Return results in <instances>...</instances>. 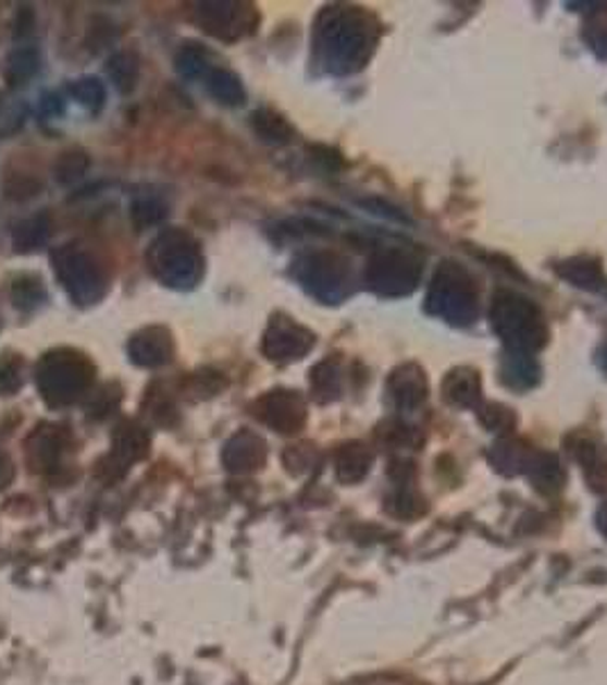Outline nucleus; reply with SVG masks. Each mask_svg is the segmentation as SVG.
Masks as SVG:
<instances>
[{
	"instance_id": "f257e3e1",
	"label": "nucleus",
	"mask_w": 607,
	"mask_h": 685,
	"mask_svg": "<svg viewBox=\"0 0 607 685\" xmlns=\"http://www.w3.org/2000/svg\"><path fill=\"white\" fill-rule=\"evenodd\" d=\"M494 332L505 341L509 352L532 354L548 341V327L540 306L523 295L500 291L492 309Z\"/></svg>"
},
{
	"instance_id": "f03ea898",
	"label": "nucleus",
	"mask_w": 607,
	"mask_h": 685,
	"mask_svg": "<svg viewBox=\"0 0 607 685\" xmlns=\"http://www.w3.org/2000/svg\"><path fill=\"white\" fill-rule=\"evenodd\" d=\"M425 306L432 316L443 318L450 325H473L480 311L478 283L471 272L463 270L459 264H441L430 283Z\"/></svg>"
},
{
	"instance_id": "7ed1b4c3",
	"label": "nucleus",
	"mask_w": 607,
	"mask_h": 685,
	"mask_svg": "<svg viewBox=\"0 0 607 685\" xmlns=\"http://www.w3.org/2000/svg\"><path fill=\"white\" fill-rule=\"evenodd\" d=\"M420 274H423V256L398 245H388L372 254L366 272L368 286L384 297L413 293Z\"/></svg>"
},
{
	"instance_id": "20e7f679",
	"label": "nucleus",
	"mask_w": 607,
	"mask_h": 685,
	"mask_svg": "<svg viewBox=\"0 0 607 685\" xmlns=\"http://www.w3.org/2000/svg\"><path fill=\"white\" fill-rule=\"evenodd\" d=\"M330 41L334 44L332 51L345 69L363 66L370 58L372 46L377 41V26L372 23V16L359 10H347L336 14L330 26Z\"/></svg>"
},
{
	"instance_id": "39448f33",
	"label": "nucleus",
	"mask_w": 607,
	"mask_h": 685,
	"mask_svg": "<svg viewBox=\"0 0 607 685\" xmlns=\"http://www.w3.org/2000/svg\"><path fill=\"white\" fill-rule=\"evenodd\" d=\"M386 389L395 405L405 412H411L428 400V377L420 370V366L405 364L391 372Z\"/></svg>"
},
{
	"instance_id": "423d86ee",
	"label": "nucleus",
	"mask_w": 607,
	"mask_h": 685,
	"mask_svg": "<svg viewBox=\"0 0 607 685\" xmlns=\"http://www.w3.org/2000/svg\"><path fill=\"white\" fill-rule=\"evenodd\" d=\"M441 395L446 397V403L453 407H478L482 397V380L480 372L461 366L446 375V380L441 382Z\"/></svg>"
},
{
	"instance_id": "0eeeda50",
	"label": "nucleus",
	"mask_w": 607,
	"mask_h": 685,
	"mask_svg": "<svg viewBox=\"0 0 607 685\" xmlns=\"http://www.w3.org/2000/svg\"><path fill=\"white\" fill-rule=\"evenodd\" d=\"M525 474L530 476L534 489H540L542 493H557L567 482V474L559 460L542 451H534Z\"/></svg>"
},
{
	"instance_id": "6e6552de",
	"label": "nucleus",
	"mask_w": 607,
	"mask_h": 685,
	"mask_svg": "<svg viewBox=\"0 0 607 685\" xmlns=\"http://www.w3.org/2000/svg\"><path fill=\"white\" fill-rule=\"evenodd\" d=\"M532 455H534V451H530V448H525L523 443L503 439L492 448V453H488V462H492V466L503 476H519V474H525L528 470Z\"/></svg>"
},
{
	"instance_id": "1a4fd4ad",
	"label": "nucleus",
	"mask_w": 607,
	"mask_h": 685,
	"mask_svg": "<svg viewBox=\"0 0 607 685\" xmlns=\"http://www.w3.org/2000/svg\"><path fill=\"white\" fill-rule=\"evenodd\" d=\"M372 464V453L366 443H347L338 451L336 457V474L340 482H359L368 476Z\"/></svg>"
},
{
	"instance_id": "9d476101",
	"label": "nucleus",
	"mask_w": 607,
	"mask_h": 685,
	"mask_svg": "<svg viewBox=\"0 0 607 685\" xmlns=\"http://www.w3.org/2000/svg\"><path fill=\"white\" fill-rule=\"evenodd\" d=\"M555 270L565 281L573 283V286H578L582 291H598L605 283V277H603L598 261H594V258H587V256H580V258H571V261L557 264Z\"/></svg>"
},
{
	"instance_id": "9b49d317",
	"label": "nucleus",
	"mask_w": 607,
	"mask_h": 685,
	"mask_svg": "<svg viewBox=\"0 0 607 685\" xmlns=\"http://www.w3.org/2000/svg\"><path fill=\"white\" fill-rule=\"evenodd\" d=\"M503 382L511 389H530L540 382V366L532 354L509 352L503 359Z\"/></svg>"
},
{
	"instance_id": "f8f14e48",
	"label": "nucleus",
	"mask_w": 607,
	"mask_h": 685,
	"mask_svg": "<svg viewBox=\"0 0 607 685\" xmlns=\"http://www.w3.org/2000/svg\"><path fill=\"white\" fill-rule=\"evenodd\" d=\"M575 457L585 468L592 487L603 491L607 487V453L603 451V445L594 439H580L575 443Z\"/></svg>"
},
{
	"instance_id": "ddd939ff",
	"label": "nucleus",
	"mask_w": 607,
	"mask_h": 685,
	"mask_svg": "<svg viewBox=\"0 0 607 685\" xmlns=\"http://www.w3.org/2000/svg\"><path fill=\"white\" fill-rule=\"evenodd\" d=\"M480 423L484 425V428L488 432H496V435H509L513 428H517V414H513L509 407L505 405H498V403H488L480 409Z\"/></svg>"
},
{
	"instance_id": "4468645a",
	"label": "nucleus",
	"mask_w": 607,
	"mask_h": 685,
	"mask_svg": "<svg viewBox=\"0 0 607 685\" xmlns=\"http://www.w3.org/2000/svg\"><path fill=\"white\" fill-rule=\"evenodd\" d=\"M386 510L400 518H411L423 512L425 505H423V499H420L409 485H402L400 489H395L391 499L386 501Z\"/></svg>"
},
{
	"instance_id": "2eb2a0df",
	"label": "nucleus",
	"mask_w": 607,
	"mask_h": 685,
	"mask_svg": "<svg viewBox=\"0 0 607 685\" xmlns=\"http://www.w3.org/2000/svg\"><path fill=\"white\" fill-rule=\"evenodd\" d=\"M231 453H233V457H226V462L231 464L228 468H236V470L256 468L263 462V443H259V441L253 439L249 445L231 448Z\"/></svg>"
},
{
	"instance_id": "dca6fc26",
	"label": "nucleus",
	"mask_w": 607,
	"mask_h": 685,
	"mask_svg": "<svg viewBox=\"0 0 607 685\" xmlns=\"http://www.w3.org/2000/svg\"><path fill=\"white\" fill-rule=\"evenodd\" d=\"M596 524H598V530L607 537V503L598 510V514H596Z\"/></svg>"
},
{
	"instance_id": "f3484780",
	"label": "nucleus",
	"mask_w": 607,
	"mask_h": 685,
	"mask_svg": "<svg viewBox=\"0 0 607 685\" xmlns=\"http://www.w3.org/2000/svg\"><path fill=\"white\" fill-rule=\"evenodd\" d=\"M598 362H600V368L607 372V345L603 347V352H600V359H598Z\"/></svg>"
}]
</instances>
